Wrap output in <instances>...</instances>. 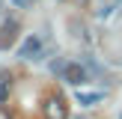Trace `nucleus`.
<instances>
[{
  "mask_svg": "<svg viewBox=\"0 0 122 119\" xmlns=\"http://www.w3.org/2000/svg\"><path fill=\"white\" fill-rule=\"evenodd\" d=\"M42 110H45V119H69V107L60 95H48Z\"/></svg>",
  "mask_w": 122,
  "mask_h": 119,
  "instance_id": "1",
  "label": "nucleus"
},
{
  "mask_svg": "<svg viewBox=\"0 0 122 119\" xmlns=\"http://www.w3.org/2000/svg\"><path fill=\"white\" fill-rule=\"evenodd\" d=\"M60 77H63L66 83H71V86H83V83H86V69H83L81 63H66L63 71H60Z\"/></svg>",
  "mask_w": 122,
  "mask_h": 119,
  "instance_id": "2",
  "label": "nucleus"
},
{
  "mask_svg": "<svg viewBox=\"0 0 122 119\" xmlns=\"http://www.w3.org/2000/svg\"><path fill=\"white\" fill-rule=\"evenodd\" d=\"M18 57L21 60H39L42 57V39L39 36H27L21 42V48H18Z\"/></svg>",
  "mask_w": 122,
  "mask_h": 119,
  "instance_id": "3",
  "label": "nucleus"
},
{
  "mask_svg": "<svg viewBox=\"0 0 122 119\" xmlns=\"http://www.w3.org/2000/svg\"><path fill=\"white\" fill-rule=\"evenodd\" d=\"M77 104H83V107H92V104H98L101 98H104V92H83V89H77Z\"/></svg>",
  "mask_w": 122,
  "mask_h": 119,
  "instance_id": "4",
  "label": "nucleus"
},
{
  "mask_svg": "<svg viewBox=\"0 0 122 119\" xmlns=\"http://www.w3.org/2000/svg\"><path fill=\"white\" fill-rule=\"evenodd\" d=\"M6 83H9V80H3V83H0V101H6V95H9V89H6Z\"/></svg>",
  "mask_w": 122,
  "mask_h": 119,
  "instance_id": "5",
  "label": "nucleus"
},
{
  "mask_svg": "<svg viewBox=\"0 0 122 119\" xmlns=\"http://www.w3.org/2000/svg\"><path fill=\"white\" fill-rule=\"evenodd\" d=\"M27 3H30V0H27Z\"/></svg>",
  "mask_w": 122,
  "mask_h": 119,
  "instance_id": "6",
  "label": "nucleus"
}]
</instances>
